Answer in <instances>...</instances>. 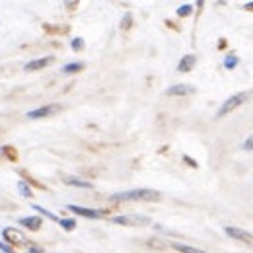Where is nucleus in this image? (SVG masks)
<instances>
[{"label": "nucleus", "instance_id": "15", "mask_svg": "<svg viewBox=\"0 0 253 253\" xmlns=\"http://www.w3.org/2000/svg\"><path fill=\"white\" fill-rule=\"evenodd\" d=\"M18 191H20V195H22V197H26V199H32L33 197L32 187H30V185H28V181H24V179H20V181H18Z\"/></svg>", "mask_w": 253, "mask_h": 253}, {"label": "nucleus", "instance_id": "13", "mask_svg": "<svg viewBox=\"0 0 253 253\" xmlns=\"http://www.w3.org/2000/svg\"><path fill=\"white\" fill-rule=\"evenodd\" d=\"M84 68V63H80V61H76V63H68L64 64L63 68H61V72L63 74H76V72H80Z\"/></svg>", "mask_w": 253, "mask_h": 253}, {"label": "nucleus", "instance_id": "22", "mask_svg": "<svg viewBox=\"0 0 253 253\" xmlns=\"http://www.w3.org/2000/svg\"><path fill=\"white\" fill-rule=\"evenodd\" d=\"M242 148H244V150H253V134H252V136H248V138L244 140Z\"/></svg>", "mask_w": 253, "mask_h": 253}, {"label": "nucleus", "instance_id": "25", "mask_svg": "<svg viewBox=\"0 0 253 253\" xmlns=\"http://www.w3.org/2000/svg\"><path fill=\"white\" fill-rule=\"evenodd\" d=\"M28 253H43L39 248H35V246H30V250H28Z\"/></svg>", "mask_w": 253, "mask_h": 253}, {"label": "nucleus", "instance_id": "7", "mask_svg": "<svg viewBox=\"0 0 253 253\" xmlns=\"http://www.w3.org/2000/svg\"><path fill=\"white\" fill-rule=\"evenodd\" d=\"M224 232H226V236H230V238H234V240H238V242H246V244L253 242V234L246 232V230H242V228L226 226V228H224Z\"/></svg>", "mask_w": 253, "mask_h": 253}, {"label": "nucleus", "instance_id": "21", "mask_svg": "<svg viewBox=\"0 0 253 253\" xmlns=\"http://www.w3.org/2000/svg\"><path fill=\"white\" fill-rule=\"evenodd\" d=\"M130 26H132V14L126 12L125 16H123V22H121V30H128Z\"/></svg>", "mask_w": 253, "mask_h": 253}, {"label": "nucleus", "instance_id": "12", "mask_svg": "<svg viewBox=\"0 0 253 253\" xmlns=\"http://www.w3.org/2000/svg\"><path fill=\"white\" fill-rule=\"evenodd\" d=\"M64 183L66 185H70V187H80V189H92L94 185L90 183V181H86V179H80V177H64Z\"/></svg>", "mask_w": 253, "mask_h": 253}, {"label": "nucleus", "instance_id": "17", "mask_svg": "<svg viewBox=\"0 0 253 253\" xmlns=\"http://www.w3.org/2000/svg\"><path fill=\"white\" fill-rule=\"evenodd\" d=\"M33 211H39V214H41V216H45V218H49V220H57V222H59L57 214L49 212L47 209H43V207H39V205H33Z\"/></svg>", "mask_w": 253, "mask_h": 253}, {"label": "nucleus", "instance_id": "3", "mask_svg": "<svg viewBox=\"0 0 253 253\" xmlns=\"http://www.w3.org/2000/svg\"><path fill=\"white\" fill-rule=\"evenodd\" d=\"M111 222L119 226H148L152 220L150 216H144V214H121V216H113Z\"/></svg>", "mask_w": 253, "mask_h": 253}, {"label": "nucleus", "instance_id": "8", "mask_svg": "<svg viewBox=\"0 0 253 253\" xmlns=\"http://www.w3.org/2000/svg\"><path fill=\"white\" fill-rule=\"evenodd\" d=\"M53 63H55V57H53V55H49V57H41V59H33V61L24 64V70H26V72L43 70V68H47L49 64H53Z\"/></svg>", "mask_w": 253, "mask_h": 253}, {"label": "nucleus", "instance_id": "23", "mask_svg": "<svg viewBox=\"0 0 253 253\" xmlns=\"http://www.w3.org/2000/svg\"><path fill=\"white\" fill-rule=\"evenodd\" d=\"M0 252H2V253H16V252H14V248H12V246L4 244L2 240H0Z\"/></svg>", "mask_w": 253, "mask_h": 253}, {"label": "nucleus", "instance_id": "26", "mask_svg": "<svg viewBox=\"0 0 253 253\" xmlns=\"http://www.w3.org/2000/svg\"><path fill=\"white\" fill-rule=\"evenodd\" d=\"M244 8H246V10H252V12H253V2H248Z\"/></svg>", "mask_w": 253, "mask_h": 253}, {"label": "nucleus", "instance_id": "9", "mask_svg": "<svg viewBox=\"0 0 253 253\" xmlns=\"http://www.w3.org/2000/svg\"><path fill=\"white\" fill-rule=\"evenodd\" d=\"M195 92H197V88L191 84H175V86H169L166 90V95H191Z\"/></svg>", "mask_w": 253, "mask_h": 253}, {"label": "nucleus", "instance_id": "14", "mask_svg": "<svg viewBox=\"0 0 253 253\" xmlns=\"http://www.w3.org/2000/svg\"><path fill=\"white\" fill-rule=\"evenodd\" d=\"M171 248L181 253H207V252H203V250H197V248H191V246H185V244H179V242H173Z\"/></svg>", "mask_w": 253, "mask_h": 253}, {"label": "nucleus", "instance_id": "6", "mask_svg": "<svg viewBox=\"0 0 253 253\" xmlns=\"http://www.w3.org/2000/svg\"><path fill=\"white\" fill-rule=\"evenodd\" d=\"M68 211H72L74 214H78V216H84V218H101L103 214H105V211H97V209H86V207H78V205H68L66 207Z\"/></svg>", "mask_w": 253, "mask_h": 253}, {"label": "nucleus", "instance_id": "2", "mask_svg": "<svg viewBox=\"0 0 253 253\" xmlns=\"http://www.w3.org/2000/svg\"><path fill=\"white\" fill-rule=\"evenodd\" d=\"M252 95H253V92H240V94L230 95V97L220 105V109L216 111V117H226L228 113H232L234 109H238L240 105H244Z\"/></svg>", "mask_w": 253, "mask_h": 253}, {"label": "nucleus", "instance_id": "20", "mask_svg": "<svg viewBox=\"0 0 253 253\" xmlns=\"http://www.w3.org/2000/svg\"><path fill=\"white\" fill-rule=\"evenodd\" d=\"M70 47H72V51H82L84 49V39L82 37H74L70 41Z\"/></svg>", "mask_w": 253, "mask_h": 253}, {"label": "nucleus", "instance_id": "24", "mask_svg": "<svg viewBox=\"0 0 253 253\" xmlns=\"http://www.w3.org/2000/svg\"><path fill=\"white\" fill-rule=\"evenodd\" d=\"M183 162H185V164H187V166H191V168H199V164H197V162H195V160L191 158V156H187V154H185V156H183Z\"/></svg>", "mask_w": 253, "mask_h": 253}, {"label": "nucleus", "instance_id": "1", "mask_svg": "<svg viewBox=\"0 0 253 253\" xmlns=\"http://www.w3.org/2000/svg\"><path fill=\"white\" fill-rule=\"evenodd\" d=\"M111 203H128V201H160V193L156 189H130L123 193H115L109 197Z\"/></svg>", "mask_w": 253, "mask_h": 253}, {"label": "nucleus", "instance_id": "16", "mask_svg": "<svg viewBox=\"0 0 253 253\" xmlns=\"http://www.w3.org/2000/svg\"><path fill=\"white\" fill-rule=\"evenodd\" d=\"M238 64H240V59H238L236 55H226V57H224V68H226V70H234Z\"/></svg>", "mask_w": 253, "mask_h": 253}, {"label": "nucleus", "instance_id": "11", "mask_svg": "<svg viewBox=\"0 0 253 253\" xmlns=\"http://www.w3.org/2000/svg\"><path fill=\"white\" fill-rule=\"evenodd\" d=\"M195 64H197V57L195 55H185L177 63V72H189V70L195 68Z\"/></svg>", "mask_w": 253, "mask_h": 253}, {"label": "nucleus", "instance_id": "10", "mask_svg": "<svg viewBox=\"0 0 253 253\" xmlns=\"http://www.w3.org/2000/svg\"><path fill=\"white\" fill-rule=\"evenodd\" d=\"M20 224H22L26 230L37 232V230L43 226V220H41V216H22V218H20Z\"/></svg>", "mask_w": 253, "mask_h": 253}, {"label": "nucleus", "instance_id": "19", "mask_svg": "<svg viewBox=\"0 0 253 253\" xmlns=\"http://www.w3.org/2000/svg\"><path fill=\"white\" fill-rule=\"evenodd\" d=\"M191 14H193V6H191V4H181V6L177 8V16H179V18H187Z\"/></svg>", "mask_w": 253, "mask_h": 253}, {"label": "nucleus", "instance_id": "5", "mask_svg": "<svg viewBox=\"0 0 253 253\" xmlns=\"http://www.w3.org/2000/svg\"><path fill=\"white\" fill-rule=\"evenodd\" d=\"M57 111H61V105H43V107H37V109H32V111H28V119H45V117H51V115H55Z\"/></svg>", "mask_w": 253, "mask_h": 253}, {"label": "nucleus", "instance_id": "4", "mask_svg": "<svg viewBox=\"0 0 253 253\" xmlns=\"http://www.w3.org/2000/svg\"><path fill=\"white\" fill-rule=\"evenodd\" d=\"M2 238L8 242V246H26L28 244V238L24 236V232H20L18 228H4L2 230Z\"/></svg>", "mask_w": 253, "mask_h": 253}, {"label": "nucleus", "instance_id": "18", "mask_svg": "<svg viewBox=\"0 0 253 253\" xmlns=\"http://www.w3.org/2000/svg\"><path fill=\"white\" fill-rule=\"evenodd\" d=\"M59 224L63 226V230H66V232H72L76 228V220L74 218H59Z\"/></svg>", "mask_w": 253, "mask_h": 253}]
</instances>
